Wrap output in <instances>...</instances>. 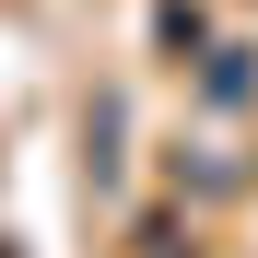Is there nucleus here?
Listing matches in <instances>:
<instances>
[{"mask_svg": "<svg viewBox=\"0 0 258 258\" xmlns=\"http://www.w3.org/2000/svg\"><path fill=\"white\" fill-rule=\"evenodd\" d=\"M200 106H258V47H200Z\"/></svg>", "mask_w": 258, "mask_h": 258, "instance_id": "nucleus-1", "label": "nucleus"}]
</instances>
